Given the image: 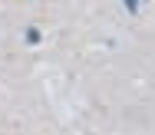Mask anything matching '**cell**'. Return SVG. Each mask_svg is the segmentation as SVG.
<instances>
[]
</instances>
